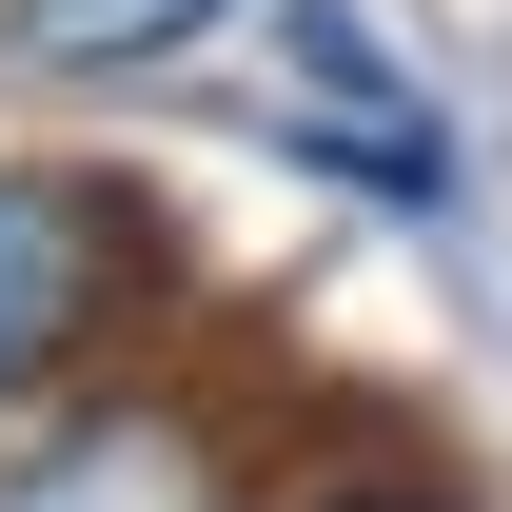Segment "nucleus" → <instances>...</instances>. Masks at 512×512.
I'll return each instance as SVG.
<instances>
[{
	"instance_id": "nucleus-1",
	"label": "nucleus",
	"mask_w": 512,
	"mask_h": 512,
	"mask_svg": "<svg viewBox=\"0 0 512 512\" xmlns=\"http://www.w3.org/2000/svg\"><path fill=\"white\" fill-rule=\"evenodd\" d=\"M138 256H158L138 178H99V158H0V414H40V394L119 335Z\"/></svg>"
},
{
	"instance_id": "nucleus-2",
	"label": "nucleus",
	"mask_w": 512,
	"mask_h": 512,
	"mask_svg": "<svg viewBox=\"0 0 512 512\" xmlns=\"http://www.w3.org/2000/svg\"><path fill=\"white\" fill-rule=\"evenodd\" d=\"M276 138L335 158L355 197H453V138L414 119V79L355 40V0H296V60H276Z\"/></svg>"
},
{
	"instance_id": "nucleus-3",
	"label": "nucleus",
	"mask_w": 512,
	"mask_h": 512,
	"mask_svg": "<svg viewBox=\"0 0 512 512\" xmlns=\"http://www.w3.org/2000/svg\"><path fill=\"white\" fill-rule=\"evenodd\" d=\"M0 512H237V453L197 394H99L79 434H40L0 473Z\"/></svg>"
},
{
	"instance_id": "nucleus-4",
	"label": "nucleus",
	"mask_w": 512,
	"mask_h": 512,
	"mask_svg": "<svg viewBox=\"0 0 512 512\" xmlns=\"http://www.w3.org/2000/svg\"><path fill=\"white\" fill-rule=\"evenodd\" d=\"M237 0H0V40L40 79H119V60H178V40H217Z\"/></svg>"
},
{
	"instance_id": "nucleus-5",
	"label": "nucleus",
	"mask_w": 512,
	"mask_h": 512,
	"mask_svg": "<svg viewBox=\"0 0 512 512\" xmlns=\"http://www.w3.org/2000/svg\"><path fill=\"white\" fill-rule=\"evenodd\" d=\"M335 512H434V493H335Z\"/></svg>"
}]
</instances>
